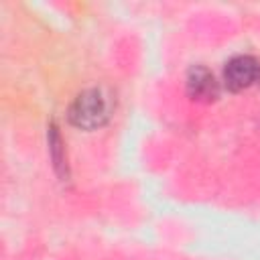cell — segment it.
<instances>
[{
  "instance_id": "6da1fadb",
  "label": "cell",
  "mask_w": 260,
  "mask_h": 260,
  "mask_svg": "<svg viewBox=\"0 0 260 260\" xmlns=\"http://www.w3.org/2000/svg\"><path fill=\"white\" fill-rule=\"evenodd\" d=\"M116 108L114 93L104 85H93L79 91L67 110V120L79 130H98L112 118Z\"/></svg>"
},
{
  "instance_id": "7a4b0ae2",
  "label": "cell",
  "mask_w": 260,
  "mask_h": 260,
  "mask_svg": "<svg viewBox=\"0 0 260 260\" xmlns=\"http://www.w3.org/2000/svg\"><path fill=\"white\" fill-rule=\"evenodd\" d=\"M223 85L238 93L260 85V61L252 55H236L223 67Z\"/></svg>"
},
{
  "instance_id": "3957f363",
  "label": "cell",
  "mask_w": 260,
  "mask_h": 260,
  "mask_svg": "<svg viewBox=\"0 0 260 260\" xmlns=\"http://www.w3.org/2000/svg\"><path fill=\"white\" fill-rule=\"evenodd\" d=\"M187 93L193 100H215L219 93V85L213 77V73L203 67V65H195L189 69L187 73Z\"/></svg>"
},
{
  "instance_id": "277c9868",
  "label": "cell",
  "mask_w": 260,
  "mask_h": 260,
  "mask_svg": "<svg viewBox=\"0 0 260 260\" xmlns=\"http://www.w3.org/2000/svg\"><path fill=\"white\" fill-rule=\"evenodd\" d=\"M63 140H61V134L57 130L55 124L49 126V150H51V158H53V165L57 169V173L61 177H67V165H65V158H63Z\"/></svg>"
}]
</instances>
